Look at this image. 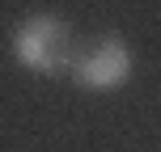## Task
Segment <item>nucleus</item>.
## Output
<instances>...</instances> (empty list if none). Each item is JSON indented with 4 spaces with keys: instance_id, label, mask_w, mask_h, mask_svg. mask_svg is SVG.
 Returning <instances> with one entry per match:
<instances>
[{
    "instance_id": "1",
    "label": "nucleus",
    "mask_w": 161,
    "mask_h": 152,
    "mask_svg": "<svg viewBox=\"0 0 161 152\" xmlns=\"http://www.w3.org/2000/svg\"><path fill=\"white\" fill-rule=\"evenodd\" d=\"M13 55L21 59L25 68L42 76H64L72 72L80 47H76V34L64 17L55 13H38V17H25L13 34Z\"/></svg>"
},
{
    "instance_id": "2",
    "label": "nucleus",
    "mask_w": 161,
    "mask_h": 152,
    "mask_svg": "<svg viewBox=\"0 0 161 152\" xmlns=\"http://www.w3.org/2000/svg\"><path fill=\"white\" fill-rule=\"evenodd\" d=\"M72 80L80 89H97V93H110V89L127 85L131 80V51L123 38H102L89 51H80L72 64Z\"/></svg>"
}]
</instances>
